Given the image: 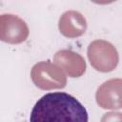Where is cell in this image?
<instances>
[{
    "mask_svg": "<svg viewBox=\"0 0 122 122\" xmlns=\"http://www.w3.org/2000/svg\"><path fill=\"white\" fill-rule=\"evenodd\" d=\"M30 122H88V112L72 95L50 92L35 103Z\"/></svg>",
    "mask_w": 122,
    "mask_h": 122,
    "instance_id": "obj_1",
    "label": "cell"
},
{
    "mask_svg": "<svg viewBox=\"0 0 122 122\" xmlns=\"http://www.w3.org/2000/svg\"><path fill=\"white\" fill-rule=\"evenodd\" d=\"M88 58L91 65L101 72L113 71L119 61L115 47L105 40H94L89 45Z\"/></svg>",
    "mask_w": 122,
    "mask_h": 122,
    "instance_id": "obj_2",
    "label": "cell"
},
{
    "mask_svg": "<svg viewBox=\"0 0 122 122\" xmlns=\"http://www.w3.org/2000/svg\"><path fill=\"white\" fill-rule=\"evenodd\" d=\"M33 84L41 90L62 89L67 84L63 71L53 63L43 61L35 64L30 71Z\"/></svg>",
    "mask_w": 122,
    "mask_h": 122,
    "instance_id": "obj_3",
    "label": "cell"
},
{
    "mask_svg": "<svg viewBox=\"0 0 122 122\" xmlns=\"http://www.w3.org/2000/svg\"><path fill=\"white\" fill-rule=\"evenodd\" d=\"M29 35V28L25 21L13 14L0 16V39L10 44L24 42Z\"/></svg>",
    "mask_w": 122,
    "mask_h": 122,
    "instance_id": "obj_4",
    "label": "cell"
},
{
    "mask_svg": "<svg viewBox=\"0 0 122 122\" xmlns=\"http://www.w3.org/2000/svg\"><path fill=\"white\" fill-rule=\"evenodd\" d=\"M97 104L108 110L122 108V79L113 78L104 82L95 94Z\"/></svg>",
    "mask_w": 122,
    "mask_h": 122,
    "instance_id": "obj_5",
    "label": "cell"
},
{
    "mask_svg": "<svg viewBox=\"0 0 122 122\" xmlns=\"http://www.w3.org/2000/svg\"><path fill=\"white\" fill-rule=\"evenodd\" d=\"M53 61L66 74L72 78L81 76L86 71L84 58L77 52L70 50L57 51L53 57Z\"/></svg>",
    "mask_w": 122,
    "mask_h": 122,
    "instance_id": "obj_6",
    "label": "cell"
},
{
    "mask_svg": "<svg viewBox=\"0 0 122 122\" xmlns=\"http://www.w3.org/2000/svg\"><path fill=\"white\" fill-rule=\"evenodd\" d=\"M60 32L68 38L81 36L87 30V21L85 17L76 10H68L64 12L58 23Z\"/></svg>",
    "mask_w": 122,
    "mask_h": 122,
    "instance_id": "obj_7",
    "label": "cell"
},
{
    "mask_svg": "<svg viewBox=\"0 0 122 122\" xmlns=\"http://www.w3.org/2000/svg\"><path fill=\"white\" fill-rule=\"evenodd\" d=\"M100 122H122V112H110L105 113Z\"/></svg>",
    "mask_w": 122,
    "mask_h": 122,
    "instance_id": "obj_8",
    "label": "cell"
}]
</instances>
